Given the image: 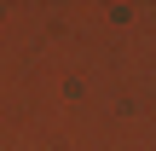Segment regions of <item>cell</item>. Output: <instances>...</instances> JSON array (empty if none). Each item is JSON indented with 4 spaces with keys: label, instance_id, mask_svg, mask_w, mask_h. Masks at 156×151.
I'll list each match as a JSON object with an SVG mask.
<instances>
[]
</instances>
